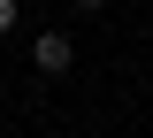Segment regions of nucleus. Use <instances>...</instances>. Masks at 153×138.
<instances>
[{
    "label": "nucleus",
    "instance_id": "obj_3",
    "mask_svg": "<svg viewBox=\"0 0 153 138\" xmlns=\"http://www.w3.org/2000/svg\"><path fill=\"white\" fill-rule=\"evenodd\" d=\"M76 8H107V0H76Z\"/></svg>",
    "mask_w": 153,
    "mask_h": 138
},
{
    "label": "nucleus",
    "instance_id": "obj_1",
    "mask_svg": "<svg viewBox=\"0 0 153 138\" xmlns=\"http://www.w3.org/2000/svg\"><path fill=\"white\" fill-rule=\"evenodd\" d=\"M31 61H38V77H61V69L76 61V46H69V31H38V39H31Z\"/></svg>",
    "mask_w": 153,
    "mask_h": 138
},
{
    "label": "nucleus",
    "instance_id": "obj_2",
    "mask_svg": "<svg viewBox=\"0 0 153 138\" xmlns=\"http://www.w3.org/2000/svg\"><path fill=\"white\" fill-rule=\"evenodd\" d=\"M0 31H16V0H0Z\"/></svg>",
    "mask_w": 153,
    "mask_h": 138
}]
</instances>
